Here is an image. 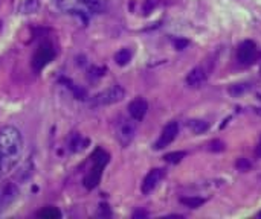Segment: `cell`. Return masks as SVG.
Masks as SVG:
<instances>
[{"instance_id":"9c48e42d","label":"cell","mask_w":261,"mask_h":219,"mask_svg":"<svg viewBox=\"0 0 261 219\" xmlns=\"http://www.w3.org/2000/svg\"><path fill=\"white\" fill-rule=\"evenodd\" d=\"M164 177H165V171H164V169H151V171L147 174V177L144 178V183H142V187H141L142 194H144V195L151 194V192L158 187V184L161 183V180H162Z\"/></svg>"},{"instance_id":"44dd1931","label":"cell","mask_w":261,"mask_h":219,"mask_svg":"<svg viewBox=\"0 0 261 219\" xmlns=\"http://www.w3.org/2000/svg\"><path fill=\"white\" fill-rule=\"evenodd\" d=\"M237 168L242 171H248V169H251V162H248L246 159H240L237 162Z\"/></svg>"},{"instance_id":"7402d4cb","label":"cell","mask_w":261,"mask_h":219,"mask_svg":"<svg viewBox=\"0 0 261 219\" xmlns=\"http://www.w3.org/2000/svg\"><path fill=\"white\" fill-rule=\"evenodd\" d=\"M223 149H225V146L220 140H216L211 143V151H223Z\"/></svg>"},{"instance_id":"2e32d148","label":"cell","mask_w":261,"mask_h":219,"mask_svg":"<svg viewBox=\"0 0 261 219\" xmlns=\"http://www.w3.org/2000/svg\"><path fill=\"white\" fill-rule=\"evenodd\" d=\"M40 9V0H24V3L20 6V12L23 14H34Z\"/></svg>"},{"instance_id":"603a6c76","label":"cell","mask_w":261,"mask_h":219,"mask_svg":"<svg viewBox=\"0 0 261 219\" xmlns=\"http://www.w3.org/2000/svg\"><path fill=\"white\" fill-rule=\"evenodd\" d=\"M187 46H188V41H187V40H177V41H176V47H177L179 50L185 49Z\"/></svg>"},{"instance_id":"ffe728a7","label":"cell","mask_w":261,"mask_h":219,"mask_svg":"<svg viewBox=\"0 0 261 219\" xmlns=\"http://www.w3.org/2000/svg\"><path fill=\"white\" fill-rule=\"evenodd\" d=\"M245 84H236L234 87H231L229 88V93L232 95V96H239V95H242L243 91H246L249 87H243Z\"/></svg>"},{"instance_id":"8992f818","label":"cell","mask_w":261,"mask_h":219,"mask_svg":"<svg viewBox=\"0 0 261 219\" xmlns=\"http://www.w3.org/2000/svg\"><path fill=\"white\" fill-rule=\"evenodd\" d=\"M18 187L15 183H5L0 186V213L5 212L18 198Z\"/></svg>"},{"instance_id":"3957f363","label":"cell","mask_w":261,"mask_h":219,"mask_svg":"<svg viewBox=\"0 0 261 219\" xmlns=\"http://www.w3.org/2000/svg\"><path fill=\"white\" fill-rule=\"evenodd\" d=\"M115 133L122 146L130 145L136 136V120H133L132 117H121L115 125Z\"/></svg>"},{"instance_id":"30bf717a","label":"cell","mask_w":261,"mask_h":219,"mask_svg":"<svg viewBox=\"0 0 261 219\" xmlns=\"http://www.w3.org/2000/svg\"><path fill=\"white\" fill-rule=\"evenodd\" d=\"M147 111H148V104L142 98H138V99L132 101L130 105H128V114L136 122H141L145 117Z\"/></svg>"},{"instance_id":"8fae6325","label":"cell","mask_w":261,"mask_h":219,"mask_svg":"<svg viewBox=\"0 0 261 219\" xmlns=\"http://www.w3.org/2000/svg\"><path fill=\"white\" fill-rule=\"evenodd\" d=\"M206 82V73L202 67H196L193 69L188 76H187V85L191 88H199Z\"/></svg>"},{"instance_id":"ba28073f","label":"cell","mask_w":261,"mask_h":219,"mask_svg":"<svg viewBox=\"0 0 261 219\" xmlns=\"http://www.w3.org/2000/svg\"><path fill=\"white\" fill-rule=\"evenodd\" d=\"M177 134H179V123H177V122H170L168 125H165V128L162 130L159 139L156 140L154 149L159 151V149L167 148L170 143L174 142V139L177 137Z\"/></svg>"},{"instance_id":"6da1fadb","label":"cell","mask_w":261,"mask_h":219,"mask_svg":"<svg viewBox=\"0 0 261 219\" xmlns=\"http://www.w3.org/2000/svg\"><path fill=\"white\" fill-rule=\"evenodd\" d=\"M24 140L18 128L8 125L0 130V178L11 174L21 160Z\"/></svg>"},{"instance_id":"277c9868","label":"cell","mask_w":261,"mask_h":219,"mask_svg":"<svg viewBox=\"0 0 261 219\" xmlns=\"http://www.w3.org/2000/svg\"><path fill=\"white\" fill-rule=\"evenodd\" d=\"M125 96V90L124 87L115 84L109 88H106L104 91H101L99 95H96L93 98V105H98V107H106V105H113V104H118L124 99Z\"/></svg>"},{"instance_id":"5b68a950","label":"cell","mask_w":261,"mask_h":219,"mask_svg":"<svg viewBox=\"0 0 261 219\" xmlns=\"http://www.w3.org/2000/svg\"><path fill=\"white\" fill-rule=\"evenodd\" d=\"M54 58H55V49H54V46L50 43H43V44L38 46L37 52L34 53L32 66H34L35 70H41L49 62H52Z\"/></svg>"},{"instance_id":"cb8c5ba5","label":"cell","mask_w":261,"mask_h":219,"mask_svg":"<svg viewBox=\"0 0 261 219\" xmlns=\"http://www.w3.org/2000/svg\"><path fill=\"white\" fill-rule=\"evenodd\" d=\"M257 155L261 157V140H260V143H258V146H257Z\"/></svg>"},{"instance_id":"7c38bea8","label":"cell","mask_w":261,"mask_h":219,"mask_svg":"<svg viewBox=\"0 0 261 219\" xmlns=\"http://www.w3.org/2000/svg\"><path fill=\"white\" fill-rule=\"evenodd\" d=\"M84 9H87L90 14H101L106 11V2L104 0H76Z\"/></svg>"},{"instance_id":"5bb4252c","label":"cell","mask_w":261,"mask_h":219,"mask_svg":"<svg viewBox=\"0 0 261 219\" xmlns=\"http://www.w3.org/2000/svg\"><path fill=\"white\" fill-rule=\"evenodd\" d=\"M87 143H89V140H87V139L81 137L80 134H73V136L70 137L69 148H70V151H73V152H78V151L84 149V146H86Z\"/></svg>"},{"instance_id":"7a4b0ae2","label":"cell","mask_w":261,"mask_h":219,"mask_svg":"<svg viewBox=\"0 0 261 219\" xmlns=\"http://www.w3.org/2000/svg\"><path fill=\"white\" fill-rule=\"evenodd\" d=\"M92 159H93V166H92V169L89 171V174L84 178V186L89 191H92L93 187H96L99 184L102 171H104V168L107 166V163L110 160L109 154L106 151H102V149L95 151V154L92 155Z\"/></svg>"},{"instance_id":"52a82bcc","label":"cell","mask_w":261,"mask_h":219,"mask_svg":"<svg viewBox=\"0 0 261 219\" xmlns=\"http://www.w3.org/2000/svg\"><path fill=\"white\" fill-rule=\"evenodd\" d=\"M257 55H258V50H257V46L254 41L251 40H246L240 44L239 47V52H237V59L240 64L243 66H249L252 64L255 59H257Z\"/></svg>"},{"instance_id":"d6986e66","label":"cell","mask_w":261,"mask_h":219,"mask_svg":"<svg viewBox=\"0 0 261 219\" xmlns=\"http://www.w3.org/2000/svg\"><path fill=\"white\" fill-rule=\"evenodd\" d=\"M185 155H187L185 152L179 151V152H170V154H167L164 159H165V162H168V163H179Z\"/></svg>"},{"instance_id":"9a60e30c","label":"cell","mask_w":261,"mask_h":219,"mask_svg":"<svg viewBox=\"0 0 261 219\" xmlns=\"http://www.w3.org/2000/svg\"><path fill=\"white\" fill-rule=\"evenodd\" d=\"M115 61L118 66H127L132 61V50L130 49H121L115 55Z\"/></svg>"},{"instance_id":"4fadbf2b","label":"cell","mask_w":261,"mask_h":219,"mask_svg":"<svg viewBox=\"0 0 261 219\" xmlns=\"http://www.w3.org/2000/svg\"><path fill=\"white\" fill-rule=\"evenodd\" d=\"M187 127H188V130H190L193 134H196V136L206 133L208 128H210L208 122H206V120H202V119H191V120L187 122Z\"/></svg>"},{"instance_id":"e0dca14e","label":"cell","mask_w":261,"mask_h":219,"mask_svg":"<svg viewBox=\"0 0 261 219\" xmlns=\"http://www.w3.org/2000/svg\"><path fill=\"white\" fill-rule=\"evenodd\" d=\"M180 203L190 209H199L202 204H205V200L200 197H187V198H180Z\"/></svg>"},{"instance_id":"ac0fdd59","label":"cell","mask_w":261,"mask_h":219,"mask_svg":"<svg viewBox=\"0 0 261 219\" xmlns=\"http://www.w3.org/2000/svg\"><path fill=\"white\" fill-rule=\"evenodd\" d=\"M38 216L43 219H58L61 218V212L58 209H55V207H44L38 213Z\"/></svg>"},{"instance_id":"d4e9b609","label":"cell","mask_w":261,"mask_h":219,"mask_svg":"<svg viewBox=\"0 0 261 219\" xmlns=\"http://www.w3.org/2000/svg\"><path fill=\"white\" fill-rule=\"evenodd\" d=\"M260 216H261V213H260Z\"/></svg>"}]
</instances>
